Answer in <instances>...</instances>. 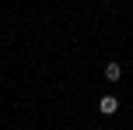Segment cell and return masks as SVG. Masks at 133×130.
Segmentation results:
<instances>
[{
	"mask_svg": "<svg viewBox=\"0 0 133 130\" xmlns=\"http://www.w3.org/2000/svg\"><path fill=\"white\" fill-rule=\"evenodd\" d=\"M98 109L105 113V116H112V113L119 109V98H116V95H105V98H102V102H98Z\"/></svg>",
	"mask_w": 133,
	"mask_h": 130,
	"instance_id": "obj_1",
	"label": "cell"
},
{
	"mask_svg": "<svg viewBox=\"0 0 133 130\" xmlns=\"http://www.w3.org/2000/svg\"><path fill=\"white\" fill-rule=\"evenodd\" d=\"M119 74H123L119 63H109V67H105V77H109V81H119Z\"/></svg>",
	"mask_w": 133,
	"mask_h": 130,
	"instance_id": "obj_2",
	"label": "cell"
}]
</instances>
